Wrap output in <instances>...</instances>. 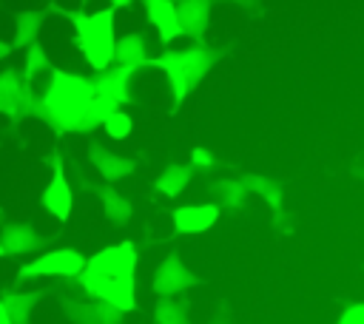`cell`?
<instances>
[{
  "mask_svg": "<svg viewBox=\"0 0 364 324\" xmlns=\"http://www.w3.org/2000/svg\"><path fill=\"white\" fill-rule=\"evenodd\" d=\"M94 159H97L100 171H102L108 179H122V176L131 173V168H134V162L119 159V156H108V153H94Z\"/></svg>",
  "mask_w": 364,
  "mask_h": 324,
  "instance_id": "16",
  "label": "cell"
},
{
  "mask_svg": "<svg viewBox=\"0 0 364 324\" xmlns=\"http://www.w3.org/2000/svg\"><path fill=\"white\" fill-rule=\"evenodd\" d=\"M245 188L259 190V193H262V196H264V199H267V202H270L276 210L282 207V190H279L273 182H267L264 176H247V179H245Z\"/></svg>",
  "mask_w": 364,
  "mask_h": 324,
  "instance_id": "17",
  "label": "cell"
},
{
  "mask_svg": "<svg viewBox=\"0 0 364 324\" xmlns=\"http://www.w3.org/2000/svg\"><path fill=\"white\" fill-rule=\"evenodd\" d=\"M142 65H162L171 74L176 99L182 102V97L196 85V80L213 65V51L210 48H188V51H168L156 60H145Z\"/></svg>",
  "mask_w": 364,
  "mask_h": 324,
  "instance_id": "4",
  "label": "cell"
},
{
  "mask_svg": "<svg viewBox=\"0 0 364 324\" xmlns=\"http://www.w3.org/2000/svg\"><path fill=\"white\" fill-rule=\"evenodd\" d=\"M91 99H94L91 82H85L82 77H68L63 71H54V85L40 99L37 111L57 131H80Z\"/></svg>",
  "mask_w": 364,
  "mask_h": 324,
  "instance_id": "2",
  "label": "cell"
},
{
  "mask_svg": "<svg viewBox=\"0 0 364 324\" xmlns=\"http://www.w3.org/2000/svg\"><path fill=\"white\" fill-rule=\"evenodd\" d=\"M6 54H9V45H3V43H0V57H6Z\"/></svg>",
  "mask_w": 364,
  "mask_h": 324,
  "instance_id": "24",
  "label": "cell"
},
{
  "mask_svg": "<svg viewBox=\"0 0 364 324\" xmlns=\"http://www.w3.org/2000/svg\"><path fill=\"white\" fill-rule=\"evenodd\" d=\"M37 26H40V14H34V11L20 14V20H17V40H14V45L31 43V40H34V34H37Z\"/></svg>",
  "mask_w": 364,
  "mask_h": 324,
  "instance_id": "18",
  "label": "cell"
},
{
  "mask_svg": "<svg viewBox=\"0 0 364 324\" xmlns=\"http://www.w3.org/2000/svg\"><path fill=\"white\" fill-rule=\"evenodd\" d=\"M196 279L176 261V259H168L162 267H159V273H156V281H154V287H156V293H171V290H182V287H191Z\"/></svg>",
  "mask_w": 364,
  "mask_h": 324,
  "instance_id": "8",
  "label": "cell"
},
{
  "mask_svg": "<svg viewBox=\"0 0 364 324\" xmlns=\"http://www.w3.org/2000/svg\"><path fill=\"white\" fill-rule=\"evenodd\" d=\"M85 261L80 253L74 250H54L43 259H37L28 267H20V276H43V273H54V276H77L82 273Z\"/></svg>",
  "mask_w": 364,
  "mask_h": 324,
  "instance_id": "5",
  "label": "cell"
},
{
  "mask_svg": "<svg viewBox=\"0 0 364 324\" xmlns=\"http://www.w3.org/2000/svg\"><path fill=\"white\" fill-rule=\"evenodd\" d=\"M176 23H179V31H185L191 37H199L208 26V3H182V6H176Z\"/></svg>",
  "mask_w": 364,
  "mask_h": 324,
  "instance_id": "10",
  "label": "cell"
},
{
  "mask_svg": "<svg viewBox=\"0 0 364 324\" xmlns=\"http://www.w3.org/2000/svg\"><path fill=\"white\" fill-rule=\"evenodd\" d=\"M219 188H222V193H225V202H230V205H242L245 196H247L245 182H222Z\"/></svg>",
  "mask_w": 364,
  "mask_h": 324,
  "instance_id": "20",
  "label": "cell"
},
{
  "mask_svg": "<svg viewBox=\"0 0 364 324\" xmlns=\"http://www.w3.org/2000/svg\"><path fill=\"white\" fill-rule=\"evenodd\" d=\"M336 324H364V301L350 304V307L341 313V318H338Z\"/></svg>",
  "mask_w": 364,
  "mask_h": 324,
  "instance_id": "21",
  "label": "cell"
},
{
  "mask_svg": "<svg viewBox=\"0 0 364 324\" xmlns=\"http://www.w3.org/2000/svg\"><path fill=\"white\" fill-rule=\"evenodd\" d=\"M131 68H114L111 74H105L100 82H94V97H102V99H111V102H119L125 99V80H128Z\"/></svg>",
  "mask_w": 364,
  "mask_h": 324,
  "instance_id": "12",
  "label": "cell"
},
{
  "mask_svg": "<svg viewBox=\"0 0 364 324\" xmlns=\"http://www.w3.org/2000/svg\"><path fill=\"white\" fill-rule=\"evenodd\" d=\"M134 247L131 242H122L117 247H108L97 253L82 267V287L117 310L134 307Z\"/></svg>",
  "mask_w": 364,
  "mask_h": 324,
  "instance_id": "1",
  "label": "cell"
},
{
  "mask_svg": "<svg viewBox=\"0 0 364 324\" xmlns=\"http://www.w3.org/2000/svg\"><path fill=\"white\" fill-rule=\"evenodd\" d=\"M114 57L122 63V68H131V65H142L145 63V43L142 37H125L114 45Z\"/></svg>",
  "mask_w": 364,
  "mask_h": 324,
  "instance_id": "13",
  "label": "cell"
},
{
  "mask_svg": "<svg viewBox=\"0 0 364 324\" xmlns=\"http://www.w3.org/2000/svg\"><path fill=\"white\" fill-rule=\"evenodd\" d=\"M14 77H17L14 71L0 74V111L6 114H20L17 105L28 102V91H23L20 82H14Z\"/></svg>",
  "mask_w": 364,
  "mask_h": 324,
  "instance_id": "11",
  "label": "cell"
},
{
  "mask_svg": "<svg viewBox=\"0 0 364 324\" xmlns=\"http://www.w3.org/2000/svg\"><path fill=\"white\" fill-rule=\"evenodd\" d=\"M193 162H196V165H205V168L213 165V159H210V153H208L205 148H196V151H193Z\"/></svg>",
  "mask_w": 364,
  "mask_h": 324,
  "instance_id": "23",
  "label": "cell"
},
{
  "mask_svg": "<svg viewBox=\"0 0 364 324\" xmlns=\"http://www.w3.org/2000/svg\"><path fill=\"white\" fill-rule=\"evenodd\" d=\"M65 17H71L77 23L80 31V45L88 57V63L94 68H105L114 60V34H111V20H114V9L97 11V14H77V11H63Z\"/></svg>",
  "mask_w": 364,
  "mask_h": 324,
  "instance_id": "3",
  "label": "cell"
},
{
  "mask_svg": "<svg viewBox=\"0 0 364 324\" xmlns=\"http://www.w3.org/2000/svg\"><path fill=\"white\" fill-rule=\"evenodd\" d=\"M43 202H46V207H48L57 219H68V210H71V193H68V185H65V179H63L60 165H57V171H54L51 185L43 190Z\"/></svg>",
  "mask_w": 364,
  "mask_h": 324,
  "instance_id": "7",
  "label": "cell"
},
{
  "mask_svg": "<svg viewBox=\"0 0 364 324\" xmlns=\"http://www.w3.org/2000/svg\"><path fill=\"white\" fill-rule=\"evenodd\" d=\"M102 125H105V131H108L114 139H122V136H128V131H131V119H128L125 114H119V111L111 114Z\"/></svg>",
  "mask_w": 364,
  "mask_h": 324,
  "instance_id": "19",
  "label": "cell"
},
{
  "mask_svg": "<svg viewBox=\"0 0 364 324\" xmlns=\"http://www.w3.org/2000/svg\"><path fill=\"white\" fill-rule=\"evenodd\" d=\"M6 242H9L6 250H11V253H23V250H31L40 244V239L31 233V227H9Z\"/></svg>",
  "mask_w": 364,
  "mask_h": 324,
  "instance_id": "15",
  "label": "cell"
},
{
  "mask_svg": "<svg viewBox=\"0 0 364 324\" xmlns=\"http://www.w3.org/2000/svg\"><path fill=\"white\" fill-rule=\"evenodd\" d=\"M185 185H188V168H179V165L168 168V171L159 173V179H156V188H159L162 193H168V196H176Z\"/></svg>",
  "mask_w": 364,
  "mask_h": 324,
  "instance_id": "14",
  "label": "cell"
},
{
  "mask_svg": "<svg viewBox=\"0 0 364 324\" xmlns=\"http://www.w3.org/2000/svg\"><path fill=\"white\" fill-rule=\"evenodd\" d=\"M0 253H3V244H0Z\"/></svg>",
  "mask_w": 364,
  "mask_h": 324,
  "instance_id": "25",
  "label": "cell"
},
{
  "mask_svg": "<svg viewBox=\"0 0 364 324\" xmlns=\"http://www.w3.org/2000/svg\"><path fill=\"white\" fill-rule=\"evenodd\" d=\"M148 14L154 20V26L159 28V37L162 40H173L179 31V23H176V6L168 3V0H151L148 3Z\"/></svg>",
  "mask_w": 364,
  "mask_h": 324,
  "instance_id": "9",
  "label": "cell"
},
{
  "mask_svg": "<svg viewBox=\"0 0 364 324\" xmlns=\"http://www.w3.org/2000/svg\"><path fill=\"white\" fill-rule=\"evenodd\" d=\"M216 219H219V210L213 205H196V207H176L173 210L176 230H182V233H202V230L213 227Z\"/></svg>",
  "mask_w": 364,
  "mask_h": 324,
  "instance_id": "6",
  "label": "cell"
},
{
  "mask_svg": "<svg viewBox=\"0 0 364 324\" xmlns=\"http://www.w3.org/2000/svg\"><path fill=\"white\" fill-rule=\"evenodd\" d=\"M40 65H48V63L43 60V48H40V45H31V51H28V65H26V77L31 80L34 68H40Z\"/></svg>",
  "mask_w": 364,
  "mask_h": 324,
  "instance_id": "22",
  "label": "cell"
}]
</instances>
